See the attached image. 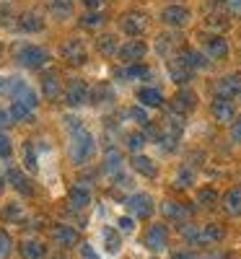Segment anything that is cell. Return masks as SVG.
<instances>
[{"label":"cell","mask_w":241,"mask_h":259,"mask_svg":"<svg viewBox=\"0 0 241 259\" xmlns=\"http://www.w3.org/2000/svg\"><path fill=\"white\" fill-rule=\"evenodd\" d=\"M96 150V143L91 138V133H86L83 127H78L73 133V143H70V158L73 163H86Z\"/></svg>","instance_id":"1"},{"label":"cell","mask_w":241,"mask_h":259,"mask_svg":"<svg viewBox=\"0 0 241 259\" xmlns=\"http://www.w3.org/2000/svg\"><path fill=\"white\" fill-rule=\"evenodd\" d=\"M16 62L29 68V70H39L50 62V52L45 47H36V45H24L16 50Z\"/></svg>","instance_id":"2"},{"label":"cell","mask_w":241,"mask_h":259,"mask_svg":"<svg viewBox=\"0 0 241 259\" xmlns=\"http://www.w3.org/2000/svg\"><path fill=\"white\" fill-rule=\"evenodd\" d=\"M145 52H148V45L143 39H130V41H125V45L117 50V57L122 62H127V65H135L138 60L145 57Z\"/></svg>","instance_id":"3"},{"label":"cell","mask_w":241,"mask_h":259,"mask_svg":"<svg viewBox=\"0 0 241 259\" xmlns=\"http://www.w3.org/2000/svg\"><path fill=\"white\" fill-rule=\"evenodd\" d=\"M215 99H233L238 91H241V75L238 73H231V75H223L221 80H215Z\"/></svg>","instance_id":"4"},{"label":"cell","mask_w":241,"mask_h":259,"mask_svg":"<svg viewBox=\"0 0 241 259\" xmlns=\"http://www.w3.org/2000/svg\"><path fill=\"white\" fill-rule=\"evenodd\" d=\"M89 99H91V89H89L83 80L73 78V80L68 83V89H65V101H68L70 106H83Z\"/></svg>","instance_id":"5"},{"label":"cell","mask_w":241,"mask_h":259,"mask_svg":"<svg viewBox=\"0 0 241 259\" xmlns=\"http://www.w3.org/2000/svg\"><path fill=\"white\" fill-rule=\"evenodd\" d=\"M166 244H169V231H166V226H161V223L148 226V231H145V246H148L150 251H164Z\"/></svg>","instance_id":"6"},{"label":"cell","mask_w":241,"mask_h":259,"mask_svg":"<svg viewBox=\"0 0 241 259\" xmlns=\"http://www.w3.org/2000/svg\"><path fill=\"white\" fill-rule=\"evenodd\" d=\"M119 29H122L125 34H130V36H140V34L145 31V16L138 13V11L125 13V16L119 18Z\"/></svg>","instance_id":"7"},{"label":"cell","mask_w":241,"mask_h":259,"mask_svg":"<svg viewBox=\"0 0 241 259\" xmlns=\"http://www.w3.org/2000/svg\"><path fill=\"white\" fill-rule=\"evenodd\" d=\"M203 47H205V57L208 60H223L228 55V41L223 36H218V34L205 36L203 39Z\"/></svg>","instance_id":"8"},{"label":"cell","mask_w":241,"mask_h":259,"mask_svg":"<svg viewBox=\"0 0 241 259\" xmlns=\"http://www.w3.org/2000/svg\"><path fill=\"white\" fill-rule=\"evenodd\" d=\"M127 210L135 215V218H150V212H153V200H150V194H133V197L127 200Z\"/></svg>","instance_id":"9"},{"label":"cell","mask_w":241,"mask_h":259,"mask_svg":"<svg viewBox=\"0 0 241 259\" xmlns=\"http://www.w3.org/2000/svg\"><path fill=\"white\" fill-rule=\"evenodd\" d=\"M60 55L68 60L70 65H83V62H86V47H83L81 39H68V41L60 47Z\"/></svg>","instance_id":"10"},{"label":"cell","mask_w":241,"mask_h":259,"mask_svg":"<svg viewBox=\"0 0 241 259\" xmlns=\"http://www.w3.org/2000/svg\"><path fill=\"white\" fill-rule=\"evenodd\" d=\"M189 18H192V13L184 6H166L161 11V21H164L166 26H184Z\"/></svg>","instance_id":"11"},{"label":"cell","mask_w":241,"mask_h":259,"mask_svg":"<svg viewBox=\"0 0 241 259\" xmlns=\"http://www.w3.org/2000/svg\"><path fill=\"white\" fill-rule=\"evenodd\" d=\"M166 68H169V75H171L174 83L182 85V83H189V80H192V70L187 68L179 57H171V60L166 62Z\"/></svg>","instance_id":"12"},{"label":"cell","mask_w":241,"mask_h":259,"mask_svg":"<svg viewBox=\"0 0 241 259\" xmlns=\"http://www.w3.org/2000/svg\"><path fill=\"white\" fill-rule=\"evenodd\" d=\"M213 117H215V122H221V124L233 122V117H236L233 101H228V99H215V101H213Z\"/></svg>","instance_id":"13"},{"label":"cell","mask_w":241,"mask_h":259,"mask_svg":"<svg viewBox=\"0 0 241 259\" xmlns=\"http://www.w3.org/2000/svg\"><path fill=\"white\" fill-rule=\"evenodd\" d=\"M197 106V96L189 91V89H184V91H179L177 96H174V104H171V109L177 112V114H187V112H192Z\"/></svg>","instance_id":"14"},{"label":"cell","mask_w":241,"mask_h":259,"mask_svg":"<svg viewBox=\"0 0 241 259\" xmlns=\"http://www.w3.org/2000/svg\"><path fill=\"white\" fill-rule=\"evenodd\" d=\"M42 94H45L50 101L60 99V78L55 70H47L45 75H42Z\"/></svg>","instance_id":"15"},{"label":"cell","mask_w":241,"mask_h":259,"mask_svg":"<svg viewBox=\"0 0 241 259\" xmlns=\"http://www.w3.org/2000/svg\"><path fill=\"white\" fill-rule=\"evenodd\" d=\"M179 60L187 65L189 70H203V68H208V57L203 55V52H197V50H182V55H179Z\"/></svg>","instance_id":"16"},{"label":"cell","mask_w":241,"mask_h":259,"mask_svg":"<svg viewBox=\"0 0 241 259\" xmlns=\"http://www.w3.org/2000/svg\"><path fill=\"white\" fill-rule=\"evenodd\" d=\"M104 171L109 177H122V153H117L114 148H109L106 150V156H104Z\"/></svg>","instance_id":"17"},{"label":"cell","mask_w":241,"mask_h":259,"mask_svg":"<svg viewBox=\"0 0 241 259\" xmlns=\"http://www.w3.org/2000/svg\"><path fill=\"white\" fill-rule=\"evenodd\" d=\"M223 207L228 215H241V184L231 187L223 197Z\"/></svg>","instance_id":"18"},{"label":"cell","mask_w":241,"mask_h":259,"mask_svg":"<svg viewBox=\"0 0 241 259\" xmlns=\"http://www.w3.org/2000/svg\"><path fill=\"white\" fill-rule=\"evenodd\" d=\"M42 26H45V21H42L39 11H26L24 16L18 18V29L21 31H39Z\"/></svg>","instance_id":"19"},{"label":"cell","mask_w":241,"mask_h":259,"mask_svg":"<svg viewBox=\"0 0 241 259\" xmlns=\"http://www.w3.org/2000/svg\"><path fill=\"white\" fill-rule=\"evenodd\" d=\"M114 75L122 78V80H138V78H148V75H150V68L135 62V65H127V68H119Z\"/></svg>","instance_id":"20"},{"label":"cell","mask_w":241,"mask_h":259,"mask_svg":"<svg viewBox=\"0 0 241 259\" xmlns=\"http://www.w3.org/2000/svg\"><path fill=\"white\" fill-rule=\"evenodd\" d=\"M133 168L138 171V174H143V177H148V179H153L158 174V168H156V163H153L148 156H140V153H135L133 156Z\"/></svg>","instance_id":"21"},{"label":"cell","mask_w":241,"mask_h":259,"mask_svg":"<svg viewBox=\"0 0 241 259\" xmlns=\"http://www.w3.org/2000/svg\"><path fill=\"white\" fill-rule=\"evenodd\" d=\"M52 239H55L60 246H73L78 236H75V231L68 228V226H55V228H52Z\"/></svg>","instance_id":"22"},{"label":"cell","mask_w":241,"mask_h":259,"mask_svg":"<svg viewBox=\"0 0 241 259\" xmlns=\"http://www.w3.org/2000/svg\"><path fill=\"white\" fill-rule=\"evenodd\" d=\"M70 205L75 207V210H83L86 205H91V192L86 189V187H73L70 189Z\"/></svg>","instance_id":"23"},{"label":"cell","mask_w":241,"mask_h":259,"mask_svg":"<svg viewBox=\"0 0 241 259\" xmlns=\"http://www.w3.org/2000/svg\"><path fill=\"white\" fill-rule=\"evenodd\" d=\"M138 101L143 106H161L164 104V94L158 89H140L138 91Z\"/></svg>","instance_id":"24"},{"label":"cell","mask_w":241,"mask_h":259,"mask_svg":"<svg viewBox=\"0 0 241 259\" xmlns=\"http://www.w3.org/2000/svg\"><path fill=\"white\" fill-rule=\"evenodd\" d=\"M50 13L55 18H70L73 16V0H50Z\"/></svg>","instance_id":"25"},{"label":"cell","mask_w":241,"mask_h":259,"mask_svg":"<svg viewBox=\"0 0 241 259\" xmlns=\"http://www.w3.org/2000/svg\"><path fill=\"white\" fill-rule=\"evenodd\" d=\"M221 239H223V228L221 226L210 223V226H203L200 228V244H215V241H221Z\"/></svg>","instance_id":"26"},{"label":"cell","mask_w":241,"mask_h":259,"mask_svg":"<svg viewBox=\"0 0 241 259\" xmlns=\"http://www.w3.org/2000/svg\"><path fill=\"white\" fill-rule=\"evenodd\" d=\"M18 249H21V256H24V259H42L47 254V249L42 246L39 241H24Z\"/></svg>","instance_id":"27"},{"label":"cell","mask_w":241,"mask_h":259,"mask_svg":"<svg viewBox=\"0 0 241 259\" xmlns=\"http://www.w3.org/2000/svg\"><path fill=\"white\" fill-rule=\"evenodd\" d=\"M11 182H13V187L21 192V194H34V187H31V182L24 177V174H21V171L18 168H11Z\"/></svg>","instance_id":"28"},{"label":"cell","mask_w":241,"mask_h":259,"mask_svg":"<svg viewBox=\"0 0 241 259\" xmlns=\"http://www.w3.org/2000/svg\"><path fill=\"white\" fill-rule=\"evenodd\" d=\"M101 236H104L106 251H109V254H117V251H119V246H122V239H119V233H117L114 228H104V231H101Z\"/></svg>","instance_id":"29"},{"label":"cell","mask_w":241,"mask_h":259,"mask_svg":"<svg viewBox=\"0 0 241 259\" xmlns=\"http://www.w3.org/2000/svg\"><path fill=\"white\" fill-rule=\"evenodd\" d=\"M161 212L166 215V218H184V215H189V210H187L184 205L171 202V200H166V202L161 205Z\"/></svg>","instance_id":"30"},{"label":"cell","mask_w":241,"mask_h":259,"mask_svg":"<svg viewBox=\"0 0 241 259\" xmlns=\"http://www.w3.org/2000/svg\"><path fill=\"white\" fill-rule=\"evenodd\" d=\"M117 39L112 36V34H104L101 39H99V52L101 55H117Z\"/></svg>","instance_id":"31"},{"label":"cell","mask_w":241,"mask_h":259,"mask_svg":"<svg viewBox=\"0 0 241 259\" xmlns=\"http://www.w3.org/2000/svg\"><path fill=\"white\" fill-rule=\"evenodd\" d=\"M11 119H16V122H26V119H31V109H26L24 104H11Z\"/></svg>","instance_id":"32"},{"label":"cell","mask_w":241,"mask_h":259,"mask_svg":"<svg viewBox=\"0 0 241 259\" xmlns=\"http://www.w3.org/2000/svg\"><path fill=\"white\" fill-rule=\"evenodd\" d=\"M182 236H184V241H189V244H200V226L184 223L182 226Z\"/></svg>","instance_id":"33"},{"label":"cell","mask_w":241,"mask_h":259,"mask_svg":"<svg viewBox=\"0 0 241 259\" xmlns=\"http://www.w3.org/2000/svg\"><path fill=\"white\" fill-rule=\"evenodd\" d=\"M145 143H148L145 133H130V135H127V148H130V150H135V153H138V150H140Z\"/></svg>","instance_id":"34"},{"label":"cell","mask_w":241,"mask_h":259,"mask_svg":"<svg viewBox=\"0 0 241 259\" xmlns=\"http://www.w3.org/2000/svg\"><path fill=\"white\" fill-rule=\"evenodd\" d=\"M125 117H127V119H135V122L143 124V127H148V114H145V109H140V106H133V109H127Z\"/></svg>","instance_id":"35"},{"label":"cell","mask_w":241,"mask_h":259,"mask_svg":"<svg viewBox=\"0 0 241 259\" xmlns=\"http://www.w3.org/2000/svg\"><path fill=\"white\" fill-rule=\"evenodd\" d=\"M24 158H26V168H29V171H36V168H39L36 156H34V145H31V143L24 145Z\"/></svg>","instance_id":"36"},{"label":"cell","mask_w":241,"mask_h":259,"mask_svg":"<svg viewBox=\"0 0 241 259\" xmlns=\"http://www.w3.org/2000/svg\"><path fill=\"white\" fill-rule=\"evenodd\" d=\"M13 153V145H11V138L0 130V158H11Z\"/></svg>","instance_id":"37"},{"label":"cell","mask_w":241,"mask_h":259,"mask_svg":"<svg viewBox=\"0 0 241 259\" xmlns=\"http://www.w3.org/2000/svg\"><path fill=\"white\" fill-rule=\"evenodd\" d=\"M81 24H83V26H89V29L101 26V24H104V16H101V13H86V16L81 18Z\"/></svg>","instance_id":"38"},{"label":"cell","mask_w":241,"mask_h":259,"mask_svg":"<svg viewBox=\"0 0 241 259\" xmlns=\"http://www.w3.org/2000/svg\"><path fill=\"white\" fill-rule=\"evenodd\" d=\"M194 182V171L192 168H182L177 174V187H189Z\"/></svg>","instance_id":"39"},{"label":"cell","mask_w":241,"mask_h":259,"mask_svg":"<svg viewBox=\"0 0 241 259\" xmlns=\"http://www.w3.org/2000/svg\"><path fill=\"white\" fill-rule=\"evenodd\" d=\"M215 200H218L215 189H203L200 194H197V202H200V205H205V207H208V205H213Z\"/></svg>","instance_id":"40"},{"label":"cell","mask_w":241,"mask_h":259,"mask_svg":"<svg viewBox=\"0 0 241 259\" xmlns=\"http://www.w3.org/2000/svg\"><path fill=\"white\" fill-rule=\"evenodd\" d=\"M11 236L6 233V231H0V259H6L8 254H11Z\"/></svg>","instance_id":"41"},{"label":"cell","mask_w":241,"mask_h":259,"mask_svg":"<svg viewBox=\"0 0 241 259\" xmlns=\"http://www.w3.org/2000/svg\"><path fill=\"white\" fill-rule=\"evenodd\" d=\"M21 215H24V212H21V207H18L16 202H11V205L3 210V218H6V221H18Z\"/></svg>","instance_id":"42"},{"label":"cell","mask_w":241,"mask_h":259,"mask_svg":"<svg viewBox=\"0 0 241 259\" xmlns=\"http://www.w3.org/2000/svg\"><path fill=\"white\" fill-rule=\"evenodd\" d=\"M86 8H89V13H101L106 8V0H83Z\"/></svg>","instance_id":"43"},{"label":"cell","mask_w":241,"mask_h":259,"mask_svg":"<svg viewBox=\"0 0 241 259\" xmlns=\"http://www.w3.org/2000/svg\"><path fill=\"white\" fill-rule=\"evenodd\" d=\"M117 226H119L122 233H133V231H135V221H133V218H119Z\"/></svg>","instance_id":"44"},{"label":"cell","mask_w":241,"mask_h":259,"mask_svg":"<svg viewBox=\"0 0 241 259\" xmlns=\"http://www.w3.org/2000/svg\"><path fill=\"white\" fill-rule=\"evenodd\" d=\"M231 140L233 143H241V117L233 122V127H231Z\"/></svg>","instance_id":"45"},{"label":"cell","mask_w":241,"mask_h":259,"mask_svg":"<svg viewBox=\"0 0 241 259\" xmlns=\"http://www.w3.org/2000/svg\"><path fill=\"white\" fill-rule=\"evenodd\" d=\"M226 6L233 16H241V0H226Z\"/></svg>","instance_id":"46"},{"label":"cell","mask_w":241,"mask_h":259,"mask_svg":"<svg viewBox=\"0 0 241 259\" xmlns=\"http://www.w3.org/2000/svg\"><path fill=\"white\" fill-rule=\"evenodd\" d=\"M81 254H83L86 259H99V256H96V251L91 249V244H83V246H81Z\"/></svg>","instance_id":"47"},{"label":"cell","mask_w":241,"mask_h":259,"mask_svg":"<svg viewBox=\"0 0 241 259\" xmlns=\"http://www.w3.org/2000/svg\"><path fill=\"white\" fill-rule=\"evenodd\" d=\"M171 259H194V256H192L189 251H182V254H174Z\"/></svg>","instance_id":"48"},{"label":"cell","mask_w":241,"mask_h":259,"mask_svg":"<svg viewBox=\"0 0 241 259\" xmlns=\"http://www.w3.org/2000/svg\"><path fill=\"white\" fill-rule=\"evenodd\" d=\"M6 122H8V114H6V112H3V109H0V127H3V124H6Z\"/></svg>","instance_id":"49"},{"label":"cell","mask_w":241,"mask_h":259,"mask_svg":"<svg viewBox=\"0 0 241 259\" xmlns=\"http://www.w3.org/2000/svg\"><path fill=\"white\" fill-rule=\"evenodd\" d=\"M0 91H6V78H0Z\"/></svg>","instance_id":"50"},{"label":"cell","mask_w":241,"mask_h":259,"mask_svg":"<svg viewBox=\"0 0 241 259\" xmlns=\"http://www.w3.org/2000/svg\"><path fill=\"white\" fill-rule=\"evenodd\" d=\"M3 189H6V179H3V177H0V192H3Z\"/></svg>","instance_id":"51"},{"label":"cell","mask_w":241,"mask_h":259,"mask_svg":"<svg viewBox=\"0 0 241 259\" xmlns=\"http://www.w3.org/2000/svg\"><path fill=\"white\" fill-rule=\"evenodd\" d=\"M238 94H241V91H238Z\"/></svg>","instance_id":"52"}]
</instances>
